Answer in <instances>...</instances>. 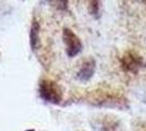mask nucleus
Masks as SVG:
<instances>
[{
    "mask_svg": "<svg viewBox=\"0 0 146 131\" xmlns=\"http://www.w3.org/2000/svg\"><path fill=\"white\" fill-rule=\"evenodd\" d=\"M121 67L125 72L137 73L141 68L144 67L143 58L134 51H127L121 58Z\"/></svg>",
    "mask_w": 146,
    "mask_h": 131,
    "instance_id": "1",
    "label": "nucleus"
},
{
    "mask_svg": "<svg viewBox=\"0 0 146 131\" xmlns=\"http://www.w3.org/2000/svg\"><path fill=\"white\" fill-rule=\"evenodd\" d=\"M63 42L67 46V54L69 57H74L82 50V43L80 38L69 29L63 31Z\"/></svg>",
    "mask_w": 146,
    "mask_h": 131,
    "instance_id": "2",
    "label": "nucleus"
},
{
    "mask_svg": "<svg viewBox=\"0 0 146 131\" xmlns=\"http://www.w3.org/2000/svg\"><path fill=\"white\" fill-rule=\"evenodd\" d=\"M40 94L44 98L51 103H58L61 100V93L54 82L43 81L40 83Z\"/></svg>",
    "mask_w": 146,
    "mask_h": 131,
    "instance_id": "3",
    "label": "nucleus"
},
{
    "mask_svg": "<svg viewBox=\"0 0 146 131\" xmlns=\"http://www.w3.org/2000/svg\"><path fill=\"white\" fill-rule=\"evenodd\" d=\"M94 68H95V66H94V61L93 60L85 61V63H83L81 70L79 71V78L81 80H83V81L88 80L93 75V73H94Z\"/></svg>",
    "mask_w": 146,
    "mask_h": 131,
    "instance_id": "4",
    "label": "nucleus"
},
{
    "mask_svg": "<svg viewBox=\"0 0 146 131\" xmlns=\"http://www.w3.org/2000/svg\"><path fill=\"white\" fill-rule=\"evenodd\" d=\"M90 11L92 14L97 15L99 12V0H90Z\"/></svg>",
    "mask_w": 146,
    "mask_h": 131,
    "instance_id": "5",
    "label": "nucleus"
},
{
    "mask_svg": "<svg viewBox=\"0 0 146 131\" xmlns=\"http://www.w3.org/2000/svg\"><path fill=\"white\" fill-rule=\"evenodd\" d=\"M48 1L58 9H66L68 5V0H48Z\"/></svg>",
    "mask_w": 146,
    "mask_h": 131,
    "instance_id": "6",
    "label": "nucleus"
}]
</instances>
